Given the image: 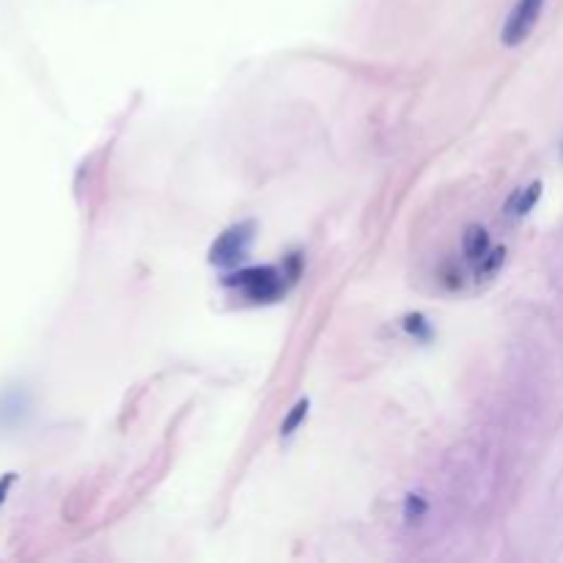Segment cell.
Listing matches in <instances>:
<instances>
[{"label": "cell", "instance_id": "6da1fadb", "mask_svg": "<svg viewBox=\"0 0 563 563\" xmlns=\"http://www.w3.org/2000/svg\"><path fill=\"white\" fill-rule=\"evenodd\" d=\"M541 8H544V0H517V6L511 8V14L503 25V44H508V47L522 44L533 31V25L538 22Z\"/></svg>", "mask_w": 563, "mask_h": 563}, {"label": "cell", "instance_id": "7a4b0ae2", "mask_svg": "<svg viewBox=\"0 0 563 563\" xmlns=\"http://www.w3.org/2000/svg\"><path fill=\"white\" fill-rule=\"evenodd\" d=\"M236 280H229V283H236L245 294H250L253 299H272L280 294V278L272 266H256V269H245L239 275H233Z\"/></svg>", "mask_w": 563, "mask_h": 563}, {"label": "cell", "instance_id": "3957f363", "mask_svg": "<svg viewBox=\"0 0 563 563\" xmlns=\"http://www.w3.org/2000/svg\"><path fill=\"white\" fill-rule=\"evenodd\" d=\"M253 226L250 223H245V226H236L231 231H226L217 242H215V247H212V262L215 264H236L245 253H247V247H250V239H253Z\"/></svg>", "mask_w": 563, "mask_h": 563}, {"label": "cell", "instance_id": "277c9868", "mask_svg": "<svg viewBox=\"0 0 563 563\" xmlns=\"http://www.w3.org/2000/svg\"><path fill=\"white\" fill-rule=\"evenodd\" d=\"M464 256L473 259V262H481L487 253H489V236L481 226H470L464 231Z\"/></svg>", "mask_w": 563, "mask_h": 563}, {"label": "cell", "instance_id": "5b68a950", "mask_svg": "<svg viewBox=\"0 0 563 563\" xmlns=\"http://www.w3.org/2000/svg\"><path fill=\"white\" fill-rule=\"evenodd\" d=\"M538 198H541V182H533L530 187L520 190L514 198L508 201V212H511V215H528Z\"/></svg>", "mask_w": 563, "mask_h": 563}, {"label": "cell", "instance_id": "8992f818", "mask_svg": "<svg viewBox=\"0 0 563 563\" xmlns=\"http://www.w3.org/2000/svg\"><path fill=\"white\" fill-rule=\"evenodd\" d=\"M503 259H506V250H503V247H492V250L481 259V264H478V280H481V278H484V280L492 278L497 269L503 266Z\"/></svg>", "mask_w": 563, "mask_h": 563}, {"label": "cell", "instance_id": "52a82bcc", "mask_svg": "<svg viewBox=\"0 0 563 563\" xmlns=\"http://www.w3.org/2000/svg\"><path fill=\"white\" fill-rule=\"evenodd\" d=\"M308 415V401H299L297 407L292 409V415L286 418V423H283V434H294V429H297L299 423H302V418Z\"/></svg>", "mask_w": 563, "mask_h": 563}]
</instances>
